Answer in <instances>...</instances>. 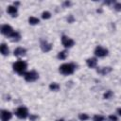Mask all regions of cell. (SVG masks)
Wrapping results in <instances>:
<instances>
[{
    "instance_id": "9",
    "label": "cell",
    "mask_w": 121,
    "mask_h": 121,
    "mask_svg": "<svg viewBox=\"0 0 121 121\" xmlns=\"http://www.w3.org/2000/svg\"><path fill=\"white\" fill-rule=\"evenodd\" d=\"M26 53V50L23 47H17L15 50H14V56L16 57H22V56H25Z\"/></svg>"
},
{
    "instance_id": "10",
    "label": "cell",
    "mask_w": 121,
    "mask_h": 121,
    "mask_svg": "<svg viewBox=\"0 0 121 121\" xmlns=\"http://www.w3.org/2000/svg\"><path fill=\"white\" fill-rule=\"evenodd\" d=\"M11 116H12L11 112L7 111V110H4V111L1 112V118H2V120H7L8 121V120H9L11 118Z\"/></svg>"
},
{
    "instance_id": "17",
    "label": "cell",
    "mask_w": 121,
    "mask_h": 121,
    "mask_svg": "<svg viewBox=\"0 0 121 121\" xmlns=\"http://www.w3.org/2000/svg\"><path fill=\"white\" fill-rule=\"evenodd\" d=\"M66 57H67V52L65 50L60 51L58 54V59H60V60H64V59H66Z\"/></svg>"
},
{
    "instance_id": "20",
    "label": "cell",
    "mask_w": 121,
    "mask_h": 121,
    "mask_svg": "<svg viewBox=\"0 0 121 121\" xmlns=\"http://www.w3.org/2000/svg\"><path fill=\"white\" fill-rule=\"evenodd\" d=\"M78 118H79L81 121H85V120L89 119V115L86 114V113H80V114L78 115Z\"/></svg>"
},
{
    "instance_id": "13",
    "label": "cell",
    "mask_w": 121,
    "mask_h": 121,
    "mask_svg": "<svg viewBox=\"0 0 121 121\" xmlns=\"http://www.w3.org/2000/svg\"><path fill=\"white\" fill-rule=\"evenodd\" d=\"M7 11L9 14H10L11 16H16L17 13V8L15 6H9L7 9Z\"/></svg>"
},
{
    "instance_id": "26",
    "label": "cell",
    "mask_w": 121,
    "mask_h": 121,
    "mask_svg": "<svg viewBox=\"0 0 121 121\" xmlns=\"http://www.w3.org/2000/svg\"><path fill=\"white\" fill-rule=\"evenodd\" d=\"M109 119H110L111 121H117V117H116L115 115H113V114L110 115V116H109Z\"/></svg>"
},
{
    "instance_id": "16",
    "label": "cell",
    "mask_w": 121,
    "mask_h": 121,
    "mask_svg": "<svg viewBox=\"0 0 121 121\" xmlns=\"http://www.w3.org/2000/svg\"><path fill=\"white\" fill-rule=\"evenodd\" d=\"M28 22H29L30 25H37V24L40 23V20H39L38 18H36V17L31 16V17L28 18Z\"/></svg>"
},
{
    "instance_id": "8",
    "label": "cell",
    "mask_w": 121,
    "mask_h": 121,
    "mask_svg": "<svg viewBox=\"0 0 121 121\" xmlns=\"http://www.w3.org/2000/svg\"><path fill=\"white\" fill-rule=\"evenodd\" d=\"M41 48L43 52H48L51 50L52 48V44L51 43H48L46 41H42L41 42Z\"/></svg>"
},
{
    "instance_id": "2",
    "label": "cell",
    "mask_w": 121,
    "mask_h": 121,
    "mask_svg": "<svg viewBox=\"0 0 121 121\" xmlns=\"http://www.w3.org/2000/svg\"><path fill=\"white\" fill-rule=\"evenodd\" d=\"M12 67H13V70L16 73L22 75V74L25 73V71L26 69V63L25 61H23V60H18V61H16V62L13 63Z\"/></svg>"
},
{
    "instance_id": "18",
    "label": "cell",
    "mask_w": 121,
    "mask_h": 121,
    "mask_svg": "<svg viewBox=\"0 0 121 121\" xmlns=\"http://www.w3.org/2000/svg\"><path fill=\"white\" fill-rule=\"evenodd\" d=\"M49 88H50V90H52V91H58V90L60 89V85H59L58 83H56V82H52V83L49 85Z\"/></svg>"
},
{
    "instance_id": "7",
    "label": "cell",
    "mask_w": 121,
    "mask_h": 121,
    "mask_svg": "<svg viewBox=\"0 0 121 121\" xmlns=\"http://www.w3.org/2000/svg\"><path fill=\"white\" fill-rule=\"evenodd\" d=\"M61 43L65 47H72L75 44V42L71 38H68L67 36H62L61 37Z\"/></svg>"
},
{
    "instance_id": "32",
    "label": "cell",
    "mask_w": 121,
    "mask_h": 121,
    "mask_svg": "<svg viewBox=\"0 0 121 121\" xmlns=\"http://www.w3.org/2000/svg\"><path fill=\"white\" fill-rule=\"evenodd\" d=\"M71 121H73V120H71Z\"/></svg>"
},
{
    "instance_id": "24",
    "label": "cell",
    "mask_w": 121,
    "mask_h": 121,
    "mask_svg": "<svg viewBox=\"0 0 121 121\" xmlns=\"http://www.w3.org/2000/svg\"><path fill=\"white\" fill-rule=\"evenodd\" d=\"M74 21H75V18H74L73 15H69V16L67 17V22H68V23H73Z\"/></svg>"
},
{
    "instance_id": "19",
    "label": "cell",
    "mask_w": 121,
    "mask_h": 121,
    "mask_svg": "<svg viewBox=\"0 0 121 121\" xmlns=\"http://www.w3.org/2000/svg\"><path fill=\"white\" fill-rule=\"evenodd\" d=\"M112 95H113V93H112L111 90H109V91H107L106 93H104L103 97H104L105 99H110V98H111Z\"/></svg>"
},
{
    "instance_id": "29",
    "label": "cell",
    "mask_w": 121,
    "mask_h": 121,
    "mask_svg": "<svg viewBox=\"0 0 121 121\" xmlns=\"http://www.w3.org/2000/svg\"><path fill=\"white\" fill-rule=\"evenodd\" d=\"M19 4H20L19 2H14V6H15V7H16V6H18Z\"/></svg>"
},
{
    "instance_id": "14",
    "label": "cell",
    "mask_w": 121,
    "mask_h": 121,
    "mask_svg": "<svg viewBox=\"0 0 121 121\" xmlns=\"http://www.w3.org/2000/svg\"><path fill=\"white\" fill-rule=\"evenodd\" d=\"M9 38H10V40H11L12 42H18V41L20 40V38H21V35L19 34V32L14 31Z\"/></svg>"
},
{
    "instance_id": "3",
    "label": "cell",
    "mask_w": 121,
    "mask_h": 121,
    "mask_svg": "<svg viewBox=\"0 0 121 121\" xmlns=\"http://www.w3.org/2000/svg\"><path fill=\"white\" fill-rule=\"evenodd\" d=\"M24 78L26 81L32 82V81H35L39 78V74L36 71H28L24 74Z\"/></svg>"
},
{
    "instance_id": "12",
    "label": "cell",
    "mask_w": 121,
    "mask_h": 121,
    "mask_svg": "<svg viewBox=\"0 0 121 121\" xmlns=\"http://www.w3.org/2000/svg\"><path fill=\"white\" fill-rule=\"evenodd\" d=\"M96 72L100 75H107L109 74L110 72H112V68L111 67H102V68H99L96 70Z\"/></svg>"
},
{
    "instance_id": "4",
    "label": "cell",
    "mask_w": 121,
    "mask_h": 121,
    "mask_svg": "<svg viewBox=\"0 0 121 121\" xmlns=\"http://www.w3.org/2000/svg\"><path fill=\"white\" fill-rule=\"evenodd\" d=\"M15 114H16L19 118H21V119H25V118L27 117V115H28V112H27V109H26V107H19V108L16 110Z\"/></svg>"
},
{
    "instance_id": "28",
    "label": "cell",
    "mask_w": 121,
    "mask_h": 121,
    "mask_svg": "<svg viewBox=\"0 0 121 121\" xmlns=\"http://www.w3.org/2000/svg\"><path fill=\"white\" fill-rule=\"evenodd\" d=\"M70 5H71V3H70V2H67V1H66V2H64V6H70Z\"/></svg>"
},
{
    "instance_id": "1",
    "label": "cell",
    "mask_w": 121,
    "mask_h": 121,
    "mask_svg": "<svg viewBox=\"0 0 121 121\" xmlns=\"http://www.w3.org/2000/svg\"><path fill=\"white\" fill-rule=\"evenodd\" d=\"M60 73L62 75H70L73 74L75 71V65L73 63H63L59 68Z\"/></svg>"
},
{
    "instance_id": "21",
    "label": "cell",
    "mask_w": 121,
    "mask_h": 121,
    "mask_svg": "<svg viewBox=\"0 0 121 121\" xmlns=\"http://www.w3.org/2000/svg\"><path fill=\"white\" fill-rule=\"evenodd\" d=\"M93 120H94V121H104L105 119H104V117H103L102 115H99V114H95V115L94 116Z\"/></svg>"
},
{
    "instance_id": "25",
    "label": "cell",
    "mask_w": 121,
    "mask_h": 121,
    "mask_svg": "<svg viewBox=\"0 0 121 121\" xmlns=\"http://www.w3.org/2000/svg\"><path fill=\"white\" fill-rule=\"evenodd\" d=\"M29 119H30V121H35L36 119H38V115H36V114H30Z\"/></svg>"
},
{
    "instance_id": "11",
    "label": "cell",
    "mask_w": 121,
    "mask_h": 121,
    "mask_svg": "<svg viewBox=\"0 0 121 121\" xmlns=\"http://www.w3.org/2000/svg\"><path fill=\"white\" fill-rule=\"evenodd\" d=\"M86 63L90 68H95L96 66V64H97V60H96L95 58H90V59H88L86 60Z\"/></svg>"
},
{
    "instance_id": "15",
    "label": "cell",
    "mask_w": 121,
    "mask_h": 121,
    "mask_svg": "<svg viewBox=\"0 0 121 121\" xmlns=\"http://www.w3.org/2000/svg\"><path fill=\"white\" fill-rule=\"evenodd\" d=\"M0 51H1L2 55H4V56H7V55L9 54V52L8 46H7L5 43H2V44H1V46H0Z\"/></svg>"
},
{
    "instance_id": "22",
    "label": "cell",
    "mask_w": 121,
    "mask_h": 121,
    "mask_svg": "<svg viewBox=\"0 0 121 121\" xmlns=\"http://www.w3.org/2000/svg\"><path fill=\"white\" fill-rule=\"evenodd\" d=\"M42 17H43V19H49L51 17V14L49 11H43L42 13Z\"/></svg>"
},
{
    "instance_id": "23",
    "label": "cell",
    "mask_w": 121,
    "mask_h": 121,
    "mask_svg": "<svg viewBox=\"0 0 121 121\" xmlns=\"http://www.w3.org/2000/svg\"><path fill=\"white\" fill-rule=\"evenodd\" d=\"M114 9L117 11H120L121 10V3H115L114 4Z\"/></svg>"
},
{
    "instance_id": "31",
    "label": "cell",
    "mask_w": 121,
    "mask_h": 121,
    "mask_svg": "<svg viewBox=\"0 0 121 121\" xmlns=\"http://www.w3.org/2000/svg\"><path fill=\"white\" fill-rule=\"evenodd\" d=\"M2 121H7V120H2Z\"/></svg>"
},
{
    "instance_id": "30",
    "label": "cell",
    "mask_w": 121,
    "mask_h": 121,
    "mask_svg": "<svg viewBox=\"0 0 121 121\" xmlns=\"http://www.w3.org/2000/svg\"><path fill=\"white\" fill-rule=\"evenodd\" d=\"M57 121H64L63 119H59V120H57Z\"/></svg>"
},
{
    "instance_id": "27",
    "label": "cell",
    "mask_w": 121,
    "mask_h": 121,
    "mask_svg": "<svg viewBox=\"0 0 121 121\" xmlns=\"http://www.w3.org/2000/svg\"><path fill=\"white\" fill-rule=\"evenodd\" d=\"M117 113H118L119 115H121V108H118V109H117Z\"/></svg>"
},
{
    "instance_id": "6",
    "label": "cell",
    "mask_w": 121,
    "mask_h": 121,
    "mask_svg": "<svg viewBox=\"0 0 121 121\" xmlns=\"http://www.w3.org/2000/svg\"><path fill=\"white\" fill-rule=\"evenodd\" d=\"M1 32H2V34L6 35L7 37H9L14 31H13V29H12V27L10 26H9V25H3L1 26Z\"/></svg>"
},
{
    "instance_id": "5",
    "label": "cell",
    "mask_w": 121,
    "mask_h": 121,
    "mask_svg": "<svg viewBox=\"0 0 121 121\" xmlns=\"http://www.w3.org/2000/svg\"><path fill=\"white\" fill-rule=\"evenodd\" d=\"M107 54H108V49L105 48V47H102L100 45L96 46L95 49V55L96 57H100V58L101 57H105Z\"/></svg>"
}]
</instances>
